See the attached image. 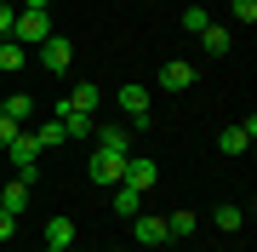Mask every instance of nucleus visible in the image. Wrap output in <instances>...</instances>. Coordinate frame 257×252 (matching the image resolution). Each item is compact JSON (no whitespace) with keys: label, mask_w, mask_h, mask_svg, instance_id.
<instances>
[{"label":"nucleus","mask_w":257,"mask_h":252,"mask_svg":"<svg viewBox=\"0 0 257 252\" xmlns=\"http://www.w3.org/2000/svg\"><path fill=\"white\" fill-rule=\"evenodd\" d=\"M46 252H69V246H46Z\"/></svg>","instance_id":"nucleus-27"},{"label":"nucleus","mask_w":257,"mask_h":252,"mask_svg":"<svg viewBox=\"0 0 257 252\" xmlns=\"http://www.w3.org/2000/svg\"><path fill=\"white\" fill-rule=\"evenodd\" d=\"M114 103L126 109L132 132H149V126H155V115H149V86H138V80H132V86H120V92H114Z\"/></svg>","instance_id":"nucleus-1"},{"label":"nucleus","mask_w":257,"mask_h":252,"mask_svg":"<svg viewBox=\"0 0 257 252\" xmlns=\"http://www.w3.org/2000/svg\"><path fill=\"white\" fill-rule=\"evenodd\" d=\"M18 132H23L18 121H6V115H0V149H6V143H12V138H18Z\"/></svg>","instance_id":"nucleus-25"},{"label":"nucleus","mask_w":257,"mask_h":252,"mask_svg":"<svg viewBox=\"0 0 257 252\" xmlns=\"http://www.w3.org/2000/svg\"><path fill=\"white\" fill-rule=\"evenodd\" d=\"M0 206H6V212H18V218L29 212V189L18 184V178H12V184H6V195H0Z\"/></svg>","instance_id":"nucleus-18"},{"label":"nucleus","mask_w":257,"mask_h":252,"mask_svg":"<svg viewBox=\"0 0 257 252\" xmlns=\"http://www.w3.org/2000/svg\"><path fill=\"white\" fill-rule=\"evenodd\" d=\"M0 40H6V35H0Z\"/></svg>","instance_id":"nucleus-28"},{"label":"nucleus","mask_w":257,"mask_h":252,"mask_svg":"<svg viewBox=\"0 0 257 252\" xmlns=\"http://www.w3.org/2000/svg\"><path fill=\"white\" fill-rule=\"evenodd\" d=\"M126 189H138V195H149V189L160 184V172H155V160L149 155H126V178H120Z\"/></svg>","instance_id":"nucleus-4"},{"label":"nucleus","mask_w":257,"mask_h":252,"mask_svg":"<svg viewBox=\"0 0 257 252\" xmlns=\"http://www.w3.org/2000/svg\"><path fill=\"white\" fill-rule=\"evenodd\" d=\"M97 149H109V155H132V126H97Z\"/></svg>","instance_id":"nucleus-9"},{"label":"nucleus","mask_w":257,"mask_h":252,"mask_svg":"<svg viewBox=\"0 0 257 252\" xmlns=\"http://www.w3.org/2000/svg\"><path fill=\"white\" fill-rule=\"evenodd\" d=\"M40 63H46L52 75H63V69L74 63V40L69 35H46V40H40Z\"/></svg>","instance_id":"nucleus-5"},{"label":"nucleus","mask_w":257,"mask_h":252,"mask_svg":"<svg viewBox=\"0 0 257 252\" xmlns=\"http://www.w3.org/2000/svg\"><path fill=\"white\" fill-rule=\"evenodd\" d=\"M12 235H18V212H6V206H0V241H12Z\"/></svg>","instance_id":"nucleus-23"},{"label":"nucleus","mask_w":257,"mask_h":252,"mask_svg":"<svg viewBox=\"0 0 257 252\" xmlns=\"http://www.w3.org/2000/svg\"><path fill=\"white\" fill-rule=\"evenodd\" d=\"M46 35H57L52 12H18V23H12V40H18V46H40Z\"/></svg>","instance_id":"nucleus-2"},{"label":"nucleus","mask_w":257,"mask_h":252,"mask_svg":"<svg viewBox=\"0 0 257 252\" xmlns=\"http://www.w3.org/2000/svg\"><path fill=\"white\" fill-rule=\"evenodd\" d=\"M251 143H257V121H251V115H246L240 126H223V132H217V149H223V155H246Z\"/></svg>","instance_id":"nucleus-6"},{"label":"nucleus","mask_w":257,"mask_h":252,"mask_svg":"<svg viewBox=\"0 0 257 252\" xmlns=\"http://www.w3.org/2000/svg\"><path fill=\"white\" fill-rule=\"evenodd\" d=\"M86 178H92V184H103V189H114L120 178H126V155L97 149V155H92V166H86Z\"/></svg>","instance_id":"nucleus-3"},{"label":"nucleus","mask_w":257,"mask_h":252,"mask_svg":"<svg viewBox=\"0 0 257 252\" xmlns=\"http://www.w3.org/2000/svg\"><path fill=\"white\" fill-rule=\"evenodd\" d=\"M12 23H18V6H6V0H0V35H12Z\"/></svg>","instance_id":"nucleus-24"},{"label":"nucleus","mask_w":257,"mask_h":252,"mask_svg":"<svg viewBox=\"0 0 257 252\" xmlns=\"http://www.w3.org/2000/svg\"><path fill=\"white\" fill-rule=\"evenodd\" d=\"M229 40H234V35H229L223 23H206V29H200V52H206V57H223V52H229Z\"/></svg>","instance_id":"nucleus-11"},{"label":"nucleus","mask_w":257,"mask_h":252,"mask_svg":"<svg viewBox=\"0 0 257 252\" xmlns=\"http://www.w3.org/2000/svg\"><path fill=\"white\" fill-rule=\"evenodd\" d=\"M0 115H6V121H29V115H35V103H29V92H6V98H0Z\"/></svg>","instance_id":"nucleus-12"},{"label":"nucleus","mask_w":257,"mask_h":252,"mask_svg":"<svg viewBox=\"0 0 257 252\" xmlns=\"http://www.w3.org/2000/svg\"><path fill=\"white\" fill-rule=\"evenodd\" d=\"M160 86H166V92H189V86H194V63H189V57H172V63L160 69Z\"/></svg>","instance_id":"nucleus-8"},{"label":"nucleus","mask_w":257,"mask_h":252,"mask_svg":"<svg viewBox=\"0 0 257 252\" xmlns=\"http://www.w3.org/2000/svg\"><path fill=\"white\" fill-rule=\"evenodd\" d=\"M57 126H63V138H86V132H97V121L86 109H69L63 98H57Z\"/></svg>","instance_id":"nucleus-7"},{"label":"nucleus","mask_w":257,"mask_h":252,"mask_svg":"<svg viewBox=\"0 0 257 252\" xmlns=\"http://www.w3.org/2000/svg\"><path fill=\"white\" fill-rule=\"evenodd\" d=\"M46 246H69L74 252V218H52L46 224Z\"/></svg>","instance_id":"nucleus-15"},{"label":"nucleus","mask_w":257,"mask_h":252,"mask_svg":"<svg viewBox=\"0 0 257 252\" xmlns=\"http://www.w3.org/2000/svg\"><path fill=\"white\" fill-rule=\"evenodd\" d=\"M46 6H52V0H23L18 12H46Z\"/></svg>","instance_id":"nucleus-26"},{"label":"nucleus","mask_w":257,"mask_h":252,"mask_svg":"<svg viewBox=\"0 0 257 252\" xmlns=\"http://www.w3.org/2000/svg\"><path fill=\"white\" fill-rule=\"evenodd\" d=\"M35 143H40V149H52V143H63V126H57V121H52V126H35Z\"/></svg>","instance_id":"nucleus-21"},{"label":"nucleus","mask_w":257,"mask_h":252,"mask_svg":"<svg viewBox=\"0 0 257 252\" xmlns=\"http://www.w3.org/2000/svg\"><path fill=\"white\" fill-rule=\"evenodd\" d=\"M132 235H138L143 246H160V241H172V235H166V218H155V212H138V224H132Z\"/></svg>","instance_id":"nucleus-10"},{"label":"nucleus","mask_w":257,"mask_h":252,"mask_svg":"<svg viewBox=\"0 0 257 252\" xmlns=\"http://www.w3.org/2000/svg\"><path fill=\"white\" fill-rule=\"evenodd\" d=\"M206 23H211V12H206V6H189V12H183V29H189V35H200Z\"/></svg>","instance_id":"nucleus-20"},{"label":"nucleus","mask_w":257,"mask_h":252,"mask_svg":"<svg viewBox=\"0 0 257 252\" xmlns=\"http://www.w3.org/2000/svg\"><path fill=\"white\" fill-rule=\"evenodd\" d=\"M194 224H200L194 212H172V218H166V235H172V241H177V235H194Z\"/></svg>","instance_id":"nucleus-19"},{"label":"nucleus","mask_w":257,"mask_h":252,"mask_svg":"<svg viewBox=\"0 0 257 252\" xmlns=\"http://www.w3.org/2000/svg\"><path fill=\"white\" fill-rule=\"evenodd\" d=\"M63 103H69V109H86V115H97V103H103V92H97L92 80H80V86H74V92H69Z\"/></svg>","instance_id":"nucleus-13"},{"label":"nucleus","mask_w":257,"mask_h":252,"mask_svg":"<svg viewBox=\"0 0 257 252\" xmlns=\"http://www.w3.org/2000/svg\"><path fill=\"white\" fill-rule=\"evenodd\" d=\"M114 212H120V218H138V212H143V195L126 189V184H114Z\"/></svg>","instance_id":"nucleus-16"},{"label":"nucleus","mask_w":257,"mask_h":252,"mask_svg":"<svg viewBox=\"0 0 257 252\" xmlns=\"http://www.w3.org/2000/svg\"><path fill=\"white\" fill-rule=\"evenodd\" d=\"M229 6H234V23H246V29L257 23V0H229Z\"/></svg>","instance_id":"nucleus-22"},{"label":"nucleus","mask_w":257,"mask_h":252,"mask_svg":"<svg viewBox=\"0 0 257 252\" xmlns=\"http://www.w3.org/2000/svg\"><path fill=\"white\" fill-rule=\"evenodd\" d=\"M23 63H29V46H18V40L6 35L0 40V75H12V69H23Z\"/></svg>","instance_id":"nucleus-14"},{"label":"nucleus","mask_w":257,"mask_h":252,"mask_svg":"<svg viewBox=\"0 0 257 252\" xmlns=\"http://www.w3.org/2000/svg\"><path fill=\"white\" fill-rule=\"evenodd\" d=\"M211 224H217L223 235H234L240 224H246V212H240V206H234V201H223V206H217V212H211Z\"/></svg>","instance_id":"nucleus-17"}]
</instances>
